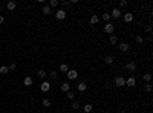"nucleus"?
Here are the masks:
<instances>
[{
    "label": "nucleus",
    "instance_id": "obj_7",
    "mask_svg": "<svg viewBox=\"0 0 153 113\" xmlns=\"http://www.w3.org/2000/svg\"><path fill=\"white\" fill-rule=\"evenodd\" d=\"M126 69H127V70H130V72L136 70V63H135V61H129V63L126 64Z\"/></svg>",
    "mask_w": 153,
    "mask_h": 113
},
{
    "label": "nucleus",
    "instance_id": "obj_15",
    "mask_svg": "<svg viewBox=\"0 0 153 113\" xmlns=\"http://www.w3.org/2000/svg\"><path fill=\"white\" fill-rule=\"evenodd\" d=\"M60 87H61V90H63V92H66V93H67V92H69V90H71V84L66 81V83H63V84H61Z\"/></svg>",
    "mask_w": 153,
    "mask_h": 113
},
{
    "label": "nucleus",
    "instance_id": "obj_13",
    "mask_svg": "<svg viewBox=\"0 0 153 113\" xmlns=\"http://www.w3.org/2000/svg\"><path fill=\"white\" fill-rule=\"evenodd\" d=\"M41 11H43V14H44V15H49V14H52V8H51L49 5H44Z\"/></svg>",
    "mask_w": 153,
    "mask_h": 113
},
{
    "label": "nucleus",
    "instance_id": "obj_11",
    "mask_svg": "<svg viewBox=\"0 0 153 113\" xmlns=\"http://www.w3.org/2000/svg\"><path fill=\"white\" fill-rule=\"evenodd\" d=\"M77 89H78V92H86V89H87V84L84 83V81H81L80 84L77 86Z\"/></svg>",
    "mask_w": 153,
    "mask_h": 113
},
{
    "label": "nucleus",
    "instance_id": "obj_20",
    "mask_svg": "<svg viewBox=\"0 0 153 113\" xmlns=\"http://www.w3.org/2000/svg\"><path fill=\"white\" fill-rule=\"evenodd\" d=\"M41 104H43L44 107H51V104H52V101H51L49 98H43V101H41Z\"/></svg>",
    "mask_w": 153,
    "mask_h": 113
},
{
    "label": "nucleus",
    "instance_id": "obj_1",
    "mask_svg": "<svg viewBox=\"0 0 153 113\" xmlns=\"http://www.w3.org/2000/svg\"><path fill=\"white\" fill-rule=\"evenodd\" d=\"M66 76H67V80H75V78L78 76V72L75 69H69L66 72Z\"/></svg>",
    "mask_w": 153,
    "mask_h": 113
},
{
    "label": "nucleus",
    "instance_id": "obj_29",
    "mask_svg": "<svg viewBox=\"0 0 153 113\" xmlns=\"http://www.w3.org/2000/svg\"><path fill=\"white\" fill-rule=\"evenodd\" d=\"M80 109V103H78V101H73L72 103V110H78Z\"/></svg>",
    "mask_w": 153,
    "mask_h": 113
},
{
    "label": "nucleus",
    "instance_id": "obj_12",
    "mask_svg": "<svg viewBox=\"0 0 153 113\" xmlns=\"http://www.w3.org/2000/svg\"><path fill=\"white\" fill-rule=\"evenodd\" d=\"M120 15H121V12H120V9H118V8L112 9V12H110V17H113V19H120Z\"/></svg>",
    "mask_w": 153,
    "mask_h": 113
},
{
    "label": "nucleus",
    "instance_id": "obj_4",
    "mask_svg": "<svg viewBox=\"0 0 153 113\" xmlns=\"http://www.w3.org/2000/svg\"><path fill=\"white\" fill-rule=\"evenodd\" d=\"M126 86H129V87H135V86H136V78H135V76L127 78V80H126Z\"/></svg>",
    "mask_w": 153,
    "mask_h": 113
},
{
    "label": "nucleus",
    "instance_id": "obj_32",
    "mask_svg": "<svg viewBox=\"0 0 153 113\" xmlns=\"http://www.w3.org/2000/svg\"><path fill=\"white\" fill-rule=\"evenodd\" d=\"M9 70H15L17 69V66H15V63H12V64H9V67H8Z\"/></svg>",
    "mask_w": 153,
    "mask_h": 113
},
{
    "label": "nucleus",
    "instance_id": "obj_35",
    "mask_svg": "<svg viewBox=\"0 0 153 113\" xmlns=\"http://www.w3.org/2000/svg\"><path fill=\"white\" fill-rule=\"evenodd\" d=\"M145 32H152V26H150V25L145 26Z\"/></svg>",
    "mask_w": 153,
    "mask_h": 113
},
{
    "label": "nucleus",
    "instance_id": "obj_26",
    "mask_svg": "<svg viewBox=\"0 0 153 113\" xmlns=\"http://www.w3.org/2000/svg\"><path fill=\"white\" fill-rule=\"evenodd\" d=\"M118 43V37L115 35V34H112L110 35V44H116Z\"/></svg>",
    "mask_w": 153,
    "mask_h": 113
},
{
    "label": "nucleus",
    "instance_id": "obj_6",
    "mask_svg": "<svg viewBox=\"0 0 153 113\" xmlns=\"http://www.w3.org/2000/svg\"><path fill=\"white\" fill-rule=\"evenodd\" d=\"M49 89H51V84L48 81H43L40 84V90H41V92H49Z\"/></svg>",
    "mask_w": 153,
    "mask_h": 113
},
{
    "label": "nucleus",
    "instance_id": "obj_37",
    "mask_svg": "<svg viewBox=\"0 0 153 113\" xmlns=\"http://www.w3.org/2000/svg\"><path fill=\"white\" fill-rule=\"evenodd\" d=\"M0 11H2V5H0Z\"/></svg>",
    "mask_w": 153,
    "mask_h": 113
},
{
    "label": "nucleus",
    "instance_id": "obj_14",
    "mask_svg": "<svg viewBox=\"0 0 153 113\" xmlns=\"http://www.w3.org/2000/svg\"><path fill=\"white\" fill-rule=\"evenodd\" d=\"M92 110H93V105H92V104H84V105H83V112H84V113H90Z\"/></svg>",
    "mask_w": 153,
    "mask_h": 113
},
{
    "label": "nucleus",
    "instance_id": "obj_30",
    "mask_svg": "<svg viewBox=\"0 0 153 113\" xmlns=\"http://www.w3.org/2000/svg\"><path fill=\"white\" fill-rule=\"evenodd\" d=\"M135 41H136L138 44H141V43L144 41V37H143V35H136V38H135Z\"/></svg>",
    "mask_w": 153,
    "mask_h": 113
},
{
    "label": "nucleus",
    "instance_id": "obj_33",
    "mask_svg": "<svg viewBox=\"0 0 153 113\" xmlns=\"http://www.w3.org/2000/svg\"><path fill=\"white\" fill-rule=\"evenodd\" d=\"M145 90H147V92H152V84H150V83H147V86H145Z\"/></svg>",
    "mask_w": 153,
    "mask_h": 113
},
{
    "label": "nucleus",
    "instance_id": "obj_10",
    "mask_svg": "<svg viewBox=\"0 0 153 113\" xmlns=\"http://www.w3.org/2000/svg\"><path fill=\"white\" fill-rule=\"evenodd\" d=\"M124 21H126V23L133 21V14L132 12H126V14H124Z\"/></svg>",
    "mask_w": 153,
    "mask_h": 113
},
{
    "label": "nucleus",
    "instance_id": "obj_27",
    "mask_svg": "<svg viewBox=\"0 0 153 113\" xmlns=\"http://www.w3.org/2000/svg\"><path fill=\"white\" fill-rule=\"evenodd\" d=\"M8 72H9L8 66H2V67H0V73H2V75H5V73H8Z\"/></svg>",
    "mask_w": 153,
    "mask_h": 113
},
{
    "label": "nucleus",
    "instance_id": "obj_21",
    "mask_svg": "<svg viewBox=\"0 0 153 113\" xmlns=\"http://www.w3.org/2000/svg\"><path fill=\"white\" fill-rule=\"evenodd\" d=\"M101 19H103V20L106 21V23H109V20L112 19V17H110V14H109V12H104L103 15H101Z\"/></svg>",
    "mask_w": 153,
    "mask_h": 113
},
{
    "label": "nucleus",
    "instance_id": "obj_5",
    "mask_svg": "<svg viewBox=\"0 0 153 113\" xmlns=\"http://www.w3.org/2000/svg\"><path fill=\"white\" fill-rule=\"evenodd\" d=\"M104 31H106L107 34H110V35H112L113 31H115V26H113L112 23H106V25H104Z\"/></svg>",
    "mask_w": 153,
    "mask_h": 113
},
{
    "label": "nucleus",
    "instance_id": "obj_34",
    "mask_svg": "<svg viewBox=\"0 0 153 113\" xmlns=\"http://www.w3.org/2000/svg\"><path fill=\"white\" fill-rule=\"evenodd\" d=\"M69 5H71V2H61V6H63V8H66V6H69Z\"/></svg>",
    "mask_w": 153,
    "mask_h": 113
},
{
    "label": "nucleus",
    "instance_id": "obj_31",
    "mask_svg": "<svg viewBox=\"0 0 153 113\" xmlns=\"http://www.w3.org/2000/svg\"><path fill=\"white\" fill-rule=\"evenodd\" d=\"M127 5H129V3L126 2V0H121V2H120V6H121V8H126Z\"/></svg>",
    "mask_w": 153,
    "mask_h": 113
},
{
    "label": "nucleus",
    "instance_id": "obj_22",
    "mask_svg": "<svg viewBox=\"0 0 153 113\" xmlns=\"http://www.w3.org/2000/svg\"><path fill=\"white\" fill-rule=\"evenodd\" d=\"M66 98H67V99H71V101H73V99H75V93H73L72 90H69V92L66 93Z\"/></svg>",
    "mask_w": 153,
    "mask_h": 113
},
{
    "label": "nucleus",
    "instance_id": "obj_8",
    "mask_svg": "<svg viewBox=\"0 0 153 113\" xmlns=\"http://www.w3.org/2000/svg\"><path fill=\"white\" fill-rule=\"evenodd\" d=\"M6 8H8V11H14L17 8V3L14 2V0H9V2L6 3Z\"/></svg>",
    "mask_w": 153,
    "mask_h": 113
},
{
    "label": "nucleus",
    "instance_id": "obj_23",
    "mask_svg": "<svg viewBox=\"0 0 153 113\" xmlns=\"http://www.w3.org/2000/svg\"><path fill=\"white\" fill-rule=\"evenodd\" d=\"M67 70H69V66L66 63H61L60 64V72H67Z\"/></svg>",
    "mask_w": 153,
    "mask_h": 113
},
{
    "label": "nucleus",
    "instance_id": "obj_25",
    "mask_svg": "<svg viewBox=\"0 0 153 113\" xmlns=\"http://www.w3.org/2000/svg\"><path fill=\"white\" fill-rule=\"evenodd\" d=\"M143 80H144L145 83H150V81H152V75H150V73H144V75H143Z\"/></svg>",
    "mask_w": 153,
    "mask_h": 113
},
{
    "label": "nucleus",
    "instance_id": "obj_19",
    "mask_svg": "<svg viewBox=\"0 0 153 113\" xmlns=\"http://www.w3.org/2000/svg\"><path fill=\"white\" fill-rule=\"evenodd\" d=\"M98 21H100V17L98 15H92V17H90V25H97Z\"/></svg>",
    "mask_w": 153,
    "mask_h": 113
},
{
    "label": "nucleus",
    "instance_id": "obj_2",
    "mask_svg": "<svg viewBox=\"0 0 153 113\" xmlns=\"http://www.w3.org/2000/svg\"><path fill=\"white\" fill-rule=\"evenodd\" d=\"M115 86H118V87L126 86V78H122V76H116V78H115Z\"/></svg>",
    "mask_w": 153,
    "mask_h": 113
},
{
    "label": "nucleus",
    "instance_id": "obj_9",
    "mask_svg": "<svg viewBox=\"0 0 153 113\" xmlns=\"http://www.w3.org/2000/svg\"><path fill=\"white\" fill-rule=\"evenodd\" d=\"M130 49V46H129V43H126V41H122V43H120V50L121 52H127V50Z\"/></svg>",
    "mask_w": 153,
    "mask_h": 113
},
{
    "label": "nucleus",
    "instance_id": "obj_16",
    "mask_svg": "<svg viewBox=\"0 0 153 113\" xmlns=\"http://www.w3.org/2000/svg\"><path fill=\"white\" fill-rule=\"evenodd\" d=\"M48 75H49V78H51V80H52V81H55V80H58V72H55V70H52V72H49V73H48Z\"/></svg>",
    "mask_w": 153,
    "mask_h": 113
},
{
    "label": "nucleus",
    "instance_id": "obj_17",
    "mask_svg": "<svg viewBox=\"0 0 153 113\" xmlns=\"http://www.w3.org/2000/svg\"><path fill=\"white\" fill-rule=\"evenodd\" d=\"M32 83H34V81H32V78H31V76H26V78H25V80H23V84H25V86H26V87H29V86H32Z\"/></svg>",
    "mask_w": 153,
    "mask_h": 113
},
{
    "label": "nucleus",
    "instance_id": "obj_3",
    "mask_svg": "<svg viewBox=\"0 0 153 113\" xmlns=\"http://www.w3.org/2000/svg\"><path fill=\"white\" fill-rule=\"evenodd\" d=\"M55 17H57V20H64L66 19V11L64 9H58L55 12Z\"/></svg>",
    "mask_w": 153,
    "mask_h": 113
},
{
    "label": "nucleus",
    "instance_id": "obj_36",
    "mask_svg": "<svg viewBox=\"0 0 153 113\" xmlns=\"http://www.w3.org/2000/svg\"><path fill=\"white\" fill-rule=\"evenodd\" d=\"M3 21H5V17H3V15H0V23H3Z\"/></svg>",
    "mask_w": 153,
    "mask_h": 113
},
{
    "label": "nucleus",
    "instance_id": "obj_18",
    "mask_svg": "<svg viewBox=\"0 0 153 113\" xmlns=\"http://www.w3.org/2000/svg\"><path fill=\"white\" fill-rule=\"evenodd\" d=\"M46 75H48V73H46V72H44L43 69H40V70H38V72H37V76H38V78H40V80H44V78H46Z\"/></svg>",
    "mask_w": 153,
    "mask_h": 113
},
{
    "label": "nucleus",
    "instance_id": "obj_24",
    "mask_svg": "<svg viewBox=\"0 0 153 113\" xmlns=\"http://www.w3.org/2000/svg\"><path fill=\"white\" fill-rule=\"evenodd\" d=\"M104 61H106V63H107V64H112V63H113V61H115V58H113V56H112V55H107V56H106V58H104Z\"/></svg>",
    "mask_w": 153,
    "mask_h": 113
},
{
    "label": "nucleus",
    "instance_id": "obj_28",
    "mask_svg": "<svg viewBox=\"0 0 153 113\" xmlns=\"http://www.w3.org/2000/svg\"><path fill=\"white\" fill-rule=\"evenodd\" d=\"M58 3H60L58 0H51V2H49V6H51V8H55V6H58Z\"/></svg>",
    "mask_w": 153,
    "mask_h": 113
}]
</instances>
